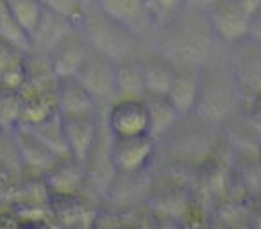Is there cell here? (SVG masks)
Here are the masks:
<instances>
[{"instance_id": "obj_20", "label": "cell", "mask_w": 261, "mask_h": 229, "mask_svg": "<svg viewBox=\"0 0 261 229\" xmlns=\"http://www.w3.org/2000/svg\"><path fill=\"white\" fill-rule=\"evenodd\" d=\"M143 100L149 111V135L158 142L170 131L181 113L168 100L167 95H143Z\"/></svg>"}, {"instance_id": "obj_11", "label": "cell", "mask_w": 261, "mask_h": 229, "mask_svg": "<svg viewBox=\"0 0 261 229\" xmlns=\"http://www.w3.org/2000/svg\"><path fill=\"white\" fill-rule=\"evenodd\" d=\"M56 104L59 117L72 115H91L98 113V104L95 97L77 81L75 75L56 79Z\"/></svg>"}, {"instance_id": "obj_3", "label": "cell", "mask_w": 261, "mask_h": 229, "mask_svg": "<svg viewBox=\"0 0 261 229\" xmlns=\"http://www.w3.org/2000/svg\"><path fill=\"white\" fill-rule=\"evenodd\" d=\"M77 29L83 34L91 50L118 61L143 48V38L130 31L123 23L104 15L93 4H86L83 16L77 22Z\"/></svg>"}, {"instance_id": "obj_21", "label": "cell", "mask_w": 261, "mask_h": 229, "mask_svg": "<svg viewBox=\"0 0 261 229\" xmlns=\"http://www.w3.org/2000/svg\"><path fill=\"white\" fill-rule=\"evenodd\" d=\"M0 40L13 45L18 50L29 54L31 52V40L27 31L18 23L11 9L8 8L6 0H0Z\"/></svg>"}, {"instance_id": "obj_2", "label": "cell", "mask_w": 261, "mask_h": 229, "mask_svg": "<svg viewBox=\"0 0 261 229\" xmlns=\"http://www.w3.org/2000/svg\"><path fill=\"white\" fill-rule=\"evenodd\" d=\"M240 100L242 95L229 54L217 45L200 66L199 93L192 113L217 125L232 118Z\"/></svg>"}, {"instance_id": "obj_23", "label": "cell", "mask_w": 261, "mask_h": 229, "mask_svg": "<svg viewBox=\"0 0 261 229\" xmlns=\"http://www.w3.org/2000/svg\"><path fill=\"white\" fill-rule=\"evenodd\" d=\"M6 4L11 9L20 26L27 31V34H31L43 11V4L40 0H6Z\"/></svg>"}, {"instance_id": "obj_22", "label": "cell", "mask_w": 261, "mask_h": 229, "mask_svg": "<svg viewBox=\"0 0 261 229\" xmlns=\"http://www.w3.org/2000/svg\"><path fill=\"white\" fill-rule=\"evenodd\" d=\"M29 131H33L45 145L50 150H54L59 158L70 156L68 147H66V140L63 135V128H61V120H59V115L50 120L43 122L40 125H34V128H27Z\"/></svg>"}, {"instance_id": "obj_9", "label": "cell", "mask_w": 261, "mask_h": 229, "mask_svg": "<svg viewBox=\"0 0 261 229\" xmlns=\"http://www.w3.org/2000/svg\"><path fill=\"white\" fill-rule=\"evenodd\" d=\"M90 45L83 38L77 27L65 34L50 50L47 52V59L50 70L56 79L59 77H70L75 75L79 66L90 54Z\"/></svg>"}, {"instance_id": "obj_5", "label": "cell", "mask_w": 261, "mask_h": 229, "mask_svg": "<svg viewBox=\"0 0 261 229\" xmlns=\"http://www.w3.org/2000/svg\"><path fill=\"white\" fill-rule=\"evenodd\" d=\"M104 122L116 138L149 135V111L143 97H116L109 102Z\"/></svg>"}, {"instance_id": "obj_26", "label": "cell", "mask_w": 261, "mask_h": 229, "mask_svg": "<svg viewBox=\"0 0 261 229\" xmlns=\"http://www.w3.org/2000/svg\"><path fill=\"white\" fill-rule=\"evenodd\" d=\"M186 229H207V217L199 208H188L185 211Z\"/></svg>"}, {"instance_id": "obj_27", "label": "cell", "mask_w": 261, "mask_h": 229, "mask_svg": "<svg viewBox=\"0 0 261 229\" xmlns=\"http://www.w3.org/2000/svg\"><path fill=\"white\" fill-rule=\"evenodd\" d=\"M217 0H185V8L190 9H197V11H204L206 13L211 6L215 4Z\"/></svg>"}, {"instance_id": "obj_15", "label": "cell", "mask_w": 261, "mask_h": 229, "mask_svg": "<svg viewBox=\"0 0 261 229\" xmlns=\"http://www.w3.org/2000/svg\"><path fill=\"white\" fill-rule=\"evenodd\" d=\"M143 95H167L175 63L152 47L142 48Z\"/></svg>"}, {"instance_id": "obj_6", "label": "cell", "mask_w": 261, "mask_h": 229, "mask_svg": "<svg viewBox=\"0 0 261 229\" xmlns=\"http://www.w3.org/2000/svg\"><path fill=\"white\" fill-rule=\"evenodd\" d=\"M156 154V140L150 135L111 138L109 156L116 174H138L147 168Z\"/></svg>"}, {"instance_id": "obj_30", "label": "cell", "mask_w": 261, "mask_h": 229, "mask_svg": "<svg viewBox=\"0 0 261 229\" xmlns=\"http://www.w3.org/2000/svg\"><path fill=\"white\" fill-rule=\"evenodd\" d=\"M84 2H91V0H84Z\"/></svg>"}, {"instance_id": "obj_29", "label": "cell", "mask_w": 261, "mask_h": 229, "mask_svg": "<svg viewBox=\"0 0 261 229\" xmlns=\"http://www.w3.org/2000/svg\"><path fill=\"white\" fill-rule=\"evenodd\" d=\"M15 229H38V225L34 224V222L27 220V222H22V224H18Z\"/></svg>"}, {"instance_id": "obj_4", "label": "cell", "mask_w": 261, "mask_h": 229, "mask_svg": "<svg viewBox=\"0 0 261 229\" xmlns=\"http://www.w3.org/2000/svg\"><path fill=\"white\" fill-rule=\"evenodd\" d=\"M206 18L217 43L224 47L234 45L245 38L259 40L256 34L259 15L252 16L236 0H217L206 11Z\"/></svg>"}, {"instance_id": "obj_13", "label": "cell", "mask_w": 261, "mask_h": 229, "mask_svg": "<svg viewBox=\"0 0 261 229\" xmlns=\"http://www.w3.org/2000/svg\"><path fill=\"white\" fill-rule=\"evenodd\" d=\"M200 66L202 65H175L167 97L181 115L192 113L195 108L197 93H199Z\"/></svg>"}, {"instance_id": "obj_25", "label": "cell", "mask_w": 261, "mask_h": 229, "mask_svg": "<svg viewBox=\"0 0 261 229\" xmlns=\"http://www.w3.org/2000/svg\"><path fill=\"white\" fill-rule=\"evenodd\" d=\"M40 2L43 4V8L52 9V11L66 16V18L72 20L75 26L81 16H83V11H84V8H86V4H90V2H84V0H40Z\"/></svg>"}, {"instance_id": "obj_12", "label": "cell", "mask_w": 261, "mask_h": 229, "mask_svg": "<svg viewBox=\"0 0 261 229\" xmlns=\"http://www.w3.org/2000/svg\"><path fill=\"white\" fill-rule=\"evenodd\" d=\"M59 120H61L63 135H65L70 156H73L79 161H84L98 131V124H100L98 113L59 117Z\"/></svg>"}, {"instance_id": "obj_7", "label": "cell", "mask_w": 261, "mask_h": 229, "mask_svg": "<svg viewBox=\"0 0 261 229\" xmlns=\"http://www.w3.org/2000/svg\"><path fill=\"white\" fill-rule=\"evenodd\" d=\"M77 81L95 97V100L113 102L116 98V83H115V61L106 56L90 50L83 65L75 73Z\"/></svg>"}, {"instance_id": "obj_10", "label": "cell", "mask_w": 261, "mask_h": 229, "mask_svg": "<svg viewBox=\"0 0 261 229\" xmlns=\"http://www.w3.org/2000/svg\"><path fill=\"white\" fill-rule=\"evenodd\" d=\"M91 4L104 15L135 31L143 40L152 31V20L147 13L143 0H91Z\"/></svg>"}, {"instance_id": "obj_28", "label": "cell", "mask_w": 261, "mask_h": 229, "mask_svg": "<svg viewBox=\"0 0 261 229\" xmlns=\"http://www.w3.org/2000/svg\"><path fill=\"white\" fill-rule=\"evenodd\" d=\"M247 13H250L252 16L259 15V8H261V0H236Z\"/></svg>"}, {"instance_id": "obj_1", "label": "cell", "mask_w": 261, "mask_h": 229, "mask_svg": "<svg viewBox=\"0 0 261 229\" xmlns=\"http://www.w3.org/2000/svg\"><path fill=\"white\" fill-rule=\"evenodd\" d=\"M149 36L152 48L175 65H202L218 45L206 13L190 8H182L165 23L154 27Z\"/></svg>"}, {"instance_id": "obj_14", "label": "cell", "mask_w": 261, "mask_h": 229, "mask_svg": "<svg viewBox=\"0 0 261 229\" xmlns=\"http://www.w3.org/2000/svg\"><path fill=\"white\" fill-rule=\"evenodd\" d=\"M15 138L18 145L20 160L22 167L43 175L47 170H50L59 160V156L50 150L33 131L22 125H15Z\"/></svg>"}, {"instance_id": "obj_19", "label": "cell", "mask_w": 261, "mask_h": 229, "mask_svg": "<svg viewBox=\"0 0 261 229\" xmlns=\"http://www.w3.org/2000/svg\"><path fill=\"white\" fill-rule=\"evenodd\" d=\"M45 183L56 193H75L77 186L84 179L83 161L75 160L73 156L59 158L50 170L45 172Z\"/></svg>"}, {"instance_id": "obj_17", "label": "cell", "mask_w": 261, "mask_h": 229, "mask_svg": "<svg viewBox=\"0 0 261 229\" xmlns=\"http://www.w3.org/2000/svg\"><path fill=\"white\" fill-rule=\"evenodd\" d=\"M27 83V54L0 40V90L20 91Z\"/></svg>"}, {"instance_id": "obj_16", "label": "cell", "mask_w": 261, "mask_h": 229, "mask_svg": "<svg viewBox=\"0 0 261 229\" xmlns=\"http://www.w3.org/2000/svg\"><path fill=\"white\" fill-rule=\"evenodd\" d=\"M75 23L68 20L66 16L52 11V9L43 8L40 18H38L34 29L31 31V52L38 54H47L68 31H72Z\"/></svg>"}, {"instance_id": "obj_24", "label": "cell", "mask_w": 261, "mask_h": 229, "mask_svg": "<svg viewBox=\"0 0 261 229\" xmlns=\"http://www.w3.org/2000/svg\"><path fill=\"white\" fill-rule=\"evenodd\" d=\"M143 2H145L147 13L152 20V29L165 23L185 8V0H143Z\"/></svg>"}, {"instance_id": "obj_8", "label": "cell", "mask_w": 261, "mask_h": 229, "mask_svg": "<svg viewBox=\"0 0 261 229\" xmlns=\"http://www.w3.org/2000/svg\"><path fill=\"white\" fill-rule=\"evenodd\" d=\"M227 50L242 98L256 100L259 91V40L245 38Z\"/></svg>"}, {"instance_id": "obj_18", "label": "cell", "mask_w": 261, "mask_h": 229, "mask_svg": "<svg viewBox=\"0 0 261 229\" xmlns=\"http://www.w3.org/2000/svg\"><path fill=\"white\" fill-rule=\"evenodd\" d=\"M116 97H143L142 50L115 61Z\"/></svg>"}]
</instances>
